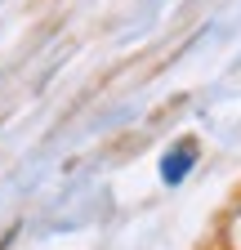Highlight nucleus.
I'll return each mask as SVG.
<instances>
[{
    "label": "nucleus",
    "mask_w": 241,
    "mask_h": 250,
    "mask_svg": "<svg viewBox=\"0 0 241 250\" xmlns=\"http://www.w3.org/2000/svg\"><path fill=\"white\" fill-rule=\"evenodd\" d=\"M192 161H197V139H179V143L165 152V161H161V179H165V183H179V179L192 170Z\"/></svg>",
    "instance_id": "f257e3e1"
}]
</instances>
